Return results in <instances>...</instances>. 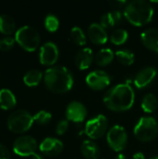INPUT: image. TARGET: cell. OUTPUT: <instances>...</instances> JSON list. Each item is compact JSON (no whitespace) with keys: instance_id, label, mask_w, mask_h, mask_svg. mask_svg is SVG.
<instances>
[{"instance_id":"cell-1","label":"cell","mask_w":158,"mask_h":159,"mask_svg":"<svg viewBox=\"0 0 158 159\" xmlns=\"http://www.w3.org/2000/svg\"><path fill=\"white\" fill-rule=\"evenodd\" d=\"M135 102V92L128 83L118 84L110 89L103 96V103L114 112H125L129 110Z\"/></svg>"},{"instance_id":"cell-2","label":"cell","mask_w":158,"mask_h":159,"mask_svg":"<svg viewBox=\"0 0 158 159\" xmlns=\"http://www.w3.org/2000/svg\"><path fill=\"white\" fill-rule=\"evenodd\" d=\"M44 82L48 90L61 94L70 91L74 86V76L70 70L64 66H53L46 70Z\"/></svg>"},{"instance_id":"cell-3","label":"cell","mask_w":158,"mask_h":159,"mask_svg":"<svg viewBox=\"0 0 158 159\" xmlns=\"http://www.w3.org/2000/svg\"><path fill=\"white\" fill-rule=\"evenodd\" d=\"M152 4L145 0H133L128 2L124 8L125 18L135 26H143L149 23L154 17Z\"/></svg>"},{"instance_id":"cell-4","label":"cell","mask_w":158,"mask_h":159,"mask_svg":"<svg viewBox=\"0 0 158 159\" xmlns=\"http://www.w3.org/2000/svg\"><path fill=\"white\" fill-rule=\"evenodd\" d=\"M15 40L24 50L32 52L37 49L40 45V35L32 26H22L15 33Z\"/></svg>"},{"instance_id":"cell-5","label":"cell","mask_w":158,"mask_h":159,"mask_svg":"<svg viewBox=\"0 0 158 159\" xmlns=\"http://www.w3.org/2000/svg\"><path fill=\"white\" fill-rule=\"evenodd\" d=\"M133 131L139 141L150 142L154 140L157 134V121L152 116H142L136 123Z\"/></svg>"},{"instance_id":"cell-6","label":"cell","mask_w":158,"mask_h":159,"mask_svg":"<svg viewBox=\"0 0 158 159\" xmlns=\"http://www.w3.org/2000/svg\"><path fill=\"white\" fill-rule=\"evenodd\" d=\"M34 123V116L25 110H18L12 113L7 119V127L10 131L21 134L28 131Z\"/></svg>"},{"instance_id":"cell-7","label":"cell","mask_w":158,"mask_h":159,"mask_svg":"<svg viewBox=\"0 0 158 159\" xmlns=\"http://www.w3.org/2000/svg\"><path fill=\"white\" fill-rule=\"evenodd\" d=\"M106 140L110 148L120 154L128 145V133L122 126L115 125L108 130Z\"/></svg>"},{"instance_id":"cell-8","label":"cell","mask_w":158,"mask_h":159,"mask_svg":"<svg viewBox=\"0 0 158 159\" xmlns=\"http://www.w3.org/2000/svg\"><path fill=\"white\" fill-rule=\"evenodd\" d=\"M108 120L105 116L98 115L88 120L85 127V133L92 140L102 138L107 131Z\"/></svg>"},{"instance_id":"cell-9","label":"cell","mask_w":158,"mask_h":159,"mask_svg":"<svg viewBox=\"0 0 158 159\" xmlns=\"http://www.w3.org/2000/svg\"><path fill=\"white\" fill-rule=\"evenodd\" d=\"M37 143L34 138L29 135L19 137L13 143V151L17 156L26 157L35 154Z\"/></svg>"},{"instance_id":"cell-10","label":"cell","mask_w":158,"mask_h":159,"mask_svg":"<svg viewBox=\"0 0 158 159\" xmlns=\"http://www.w3.org/2000/svg\"><path fill=\"white\" fill-rule=\"evenodd\" d=\"M110 75L103 70H95L90 72L86 77L87 85L93 90H102L111 84Z\"/></svg>"},{"instance_id":"cell-11","label":"cell","mask_w":158,"mask_h":159,"mask_svg":"<svg viewBox=\"0 0 158 159\" xmlns=\"http://www.w3.org/2000/svg\"><path fill=\"white\" fill-rule=\"evenodd\" d=\"M60 56L59 48L53 42H47L40 48L39 61L43 65L51 66L54 65Z\"/></svg>"},{"instance_id":"cell-12","label":"cell","mask_w":158,"mask_h":159,"mask_svg":"<svg viewBox=\"0 0 158 159\" xmlns=\"http://www.w3.org/2000/svg\"><path fill=\"white\" fill-rule=\"evenodd\" d=\"M88 115V111L86 106L77 101H74L70 102L66 108L65 116L68 121L74 123H82Z\"/></svg>"},{"instance_id":"cell-13","label":"cell","mask_w":158,"mask_h":159,"mask_svg":"<svg viewBox=\"0 0 158 159\" xmlns=\"http://www.w3.org/2000/svg\"><path fill=\"white\" fill-rule=\"evenodd\" d=\"M156 75H157V70L155 67L148 66L142 68L137 73L134 78V84L138 89L147 88L149 85L152 84V82L155 80Z\"/></svg>"},{"instance_id":"cell-14","label":"cell","mask_w":158,"mask_h":159,"mask_svg":"<svg viewBox=\"0 0 158 159\" xmlns=\"http://www.w3.org/2000/svg\"><path fill=\"white\" fill-rule=\"evenodd\" d=\"M42 154L47 157H56L63 150V143L56 138H46L39 145Z\"/></svg>"},{"instance_id":"cell-15","label":"cell","mask_w":158,"mask_h":159,"mask_svg":"<svg viewBox=\"0 0 158 159\" xmlns=\"http://www.w3.org/2000/svg\"><path fill=\"white\" fill-rule=\"evenodd\" d=\"M88 37L95 45H103L108 41V34L105 29L99 23L93 22L88 29Z\"/></svg>"},{"instance_id":"cell-16","label":"cell","mask_w":158,"mask_h":159,"mask_svg":"<svg viewBox=\"0 0 158 159\" xmlns=\"http://www.w3.org/2000/svg\"><path fill=\"white\" fill-rule=\"evenodd\" d=\"M141 39L143 45L150 50L158 52V29L148 28L141 34Z\"/></svg>"},{"instance_id":"cell-17","label":"cell","mask_w":158,"mask_h":159,"mask_svg":"<svg viewBox=\"0 0 158 159\" xmlns=\"http://www.w3.org/2000/svg\"><path fill=\"white\" fill-rule=\"evenodd\" d=\"M94 61L93 51L89 48H84L80 49L75 55V65L79 70H86L90 67L92 61Z\"/></svg>"},{"instance_id":"cell-18","label":"cell","mask_w":158,"mask_h":159,"mask_svg":"<svg viewBox=\"0 0 158 159\" xmlns=\"http://www.w3.org/2000/svg\"><path fill=\"white\" fill-rule=\"evenodd\" d=\"M123 18V14L120 10L115 9L110 12H107L105 14H103L101 18V25L104 28V29H108V28H112L114 26H115L116 24H118Z\"/></svg>"},{"instance_id":"cell-19","label":"cell","mask_w":158,"mask_h":159,"mask_svg":"<svg viewBox=\"0 0 158 159\" xmlns=\"http://www.w3.org/2000/svg\"><path fill=\"white\" fill-rule=\"evenodd\" d=\"M81 153L86 159H99L100 149L98 145L89 140H86L81 144Z\"/></svg>"},{"instance_id":"cell-20","label":"cell","mask_w":158,"mask_h":159,"mask_svg":"<svg viewBox=\"0 0 158 159\" xmlns=\"http://www.w3.org/2000/svg\"><path fill=\"white\" fill-rule=\"evenodd\" d=\"M17 100L15 95L7 89H3L0 90V108L3 110H10L15 107Z\"/></svg>"},{"instance_id":"cell-21","label":"cell","mask_w":158,"mask_h":159,"mask_svg":"<svg viewBox=\"0 0 158 159\" xmlns=\"http://www.w3.org/2000/svg\"><path fill=\"white\" fill-rule=\"evenodd\" d=\"M16 30V23L12 17L7 14L0 15V33L6 35L12 34Z\"/></svg>"},{"instance_id":"cell-22","label":"cell","mask_w":158,"mask_h":159,"mask_svg":"<svg viewBox=\"0 0 158 159\" xmlns=\"http://www.w3.org/2000/svg\"><path fill=\"white\" fill-rule=\"evenodd\" d=\"M115 57V53L111 48H102L94 57L95 62L99 66H106L110 64Z\"/></svg>"},{"instance_id":"cell-23","label":"cell","mask_w":158,"mask_h":159,"mask_svg":"<svg viewBox=\"0 0 158 159\" xmlns=\"http://www.w3.org/2000/svg\"><path fill=\"white\" fill-rule=\"evenodd\" d=\"M44 78V75L41 71L34 69L28 71L23 76V82L28 87H35L39 85L41 80Z\"/></svg>"},{"instance_id":"cell-24","label":"cell","mask_w":158,"mask_h":159,"mask_svg":"<svg viewBox=\"0 0 158 159\" xmlns=\"http://www.w3.org/2000/svg\"><path fill=\"white\" fill-rule=\"evenodd\" d=\"M142 109L147 113V114H151L154 113L158 106V101L157 98L156 97L155 94L153 93H148L146 94L142 101Z\"/></svg>"},{"instance_id":"cell-25","label":"cell","mask_w":158,"mask_h":159,"mask_svg":"<svg viewBox=\"0 0 158 159\" xmlns=\"http://www.w3.org/2000/svg\"><path fill=\"white\" fill-rule=\"evenodd\" d=\"M129 39V33L125 29H115L110 35V41L115 45L120 46L125 44Z\"/></svg>"},{"instance_id":"cell-26","label":"cell","mask_w":158,"mask_h":159,"mask_svg":"<svg viewBox=\"0 0 158 159\" xmlns=\"http://www.w3.org/2000/svg\"><path fill=\"white\" fill-rule=\"evenodd\" d=\"M115 57L123 65H131L134 62L135 57L129 49H120L115 52Z\"/></svg>"},{"instance_id":"cell-27","label":"cell","mask_w":158,"mask_h":159,"mask_svg":"<svg viewBox=\"0 0 158 159\" xmlns=\"http://www.w3.org/2000/svg\"><path fill=\"white\" fill-rule=\"evenodd\" d=\"M71 38H72L73 42L78 46H84L87 43V36H86L84 31L78 26H74L72 28Z\"/></svg>"},{"instance_id":"cell-28","label":"cell","mask_w":158,"mask_h":159,"mask_svg":"<svg viewBox=\"0 0 158 159\" xmlns=\"http://www.w3.org/2000/svg\"><path fill=\"white\" fill-rule=\"evenodd\" d=\"M60 26V21L59 19L52 14H49L46 17L45 19V27L48 32H56L59 29Z\"/></svg>"},{"instance_id":"cell-29","label":"cell","mask_w":158,"mask_h":159,"mask_svg":"<svg viewBox=\"0 0 158 159\" xmlns=\"http://www.w3.org/2000/svg\"><path fill=\"white\" fill-rule=\"evenodd\" d=\"M51 118H52V116L49 112L42 110L34 116V122L39 125H46L51 120Z\"/></svg>"},{"instance_id":"cell-30","label":"cell","mask_w":158,"mask_h":159,"mask_svg":"<svg viewBox=\"0 0 158 159\" xmlns=\"http://www.w3.org/2000/svg\"><path fill=\"white\" fill-rule=\"evenodd\" d=\"M15 42H16L15 38H12L10 36L4 37V38L0 39V50L1 51H8V50H10L13 48Z\"/></svg>"},{"instance_id":"cell-31","label":"cell","mask_w":158,"mask_h":159,"mask_svg":"<svg viewBox=\"0 0 158 159\" xmlns=\"http://www.w3.org/2000/svg\"><path fill=\"white\" fill-rule=\"evenodd\" d=\"M69 128V121L67 119H63L58 122L56 126V133L58 135H63Z\"/></svg>"},{"instance_id":"cell-32","label":"cell","mask_w":158,"mask_h":159,"mask_svg":"<svg viewBox=\"0 0 158 159\" xmlns=\"http://www.w3.org/2000/svg\"><path fill=\"white\" fill-rule=\"evenodd\" d=\"M0 159H10V153L7 148L0 143Z\"/></svg>"},{"instance_id":"cell-33","label":"cell","mask_w":158,"mask_h":159,"mask_svg":"<svg viewBox=\"0 0 158 159\" xmlns=\"http://www.w3.org/2000/svg\"><path fill=\"white\" fill-rule=\"evenodd\" d=\"M110 4L113 6V7H119L123 5H127L128 2L127 1H110Z\"/></svg>"},{"instance_id":"cell-34","label":"cell","mask_w":158,"mask_h":159,"mask_svg":"<svg viewBox=\"0 0 158 159\" xmlns=\"http://www.w3.org/2000/svg\"><path fill=\"white\" fill-rule=\"evenodd\" d=\"M133 159H145V157H144V155H143L142 153L138 152V153L134 154V156H133Z\"/></svg>"},{"instance_id":"cell-35","label":"cell","mask_w":158,"mask_h":159,"mask_svg":"<svg viewBox=\"0 0 158 159\" xmlns=\"http://www.w3.org/2000/svg\"><path fill=\"white\" fill-rule=\"evenodd\" d=\"M115 159H128V158H127V157H126L124 154H121V153H120V154H118V155L115 157Z\"/></svg>"},{"instance_id":"cell-36","label":"cell","mask_w":158,"mask_h":159,"mask_svg":"<svg viewBox=\"0 0 158 159\" xmlns=\"http://www.w3.org/2000/svg\"><path fill=\"white\" fill-rule=\"evenodd\" d=\"M31 157H32V159H44L43 158V157H41L40 155H38V154H36V153L34 154Z\"/></svg>"},{"instance_id":"cell-37","label":"cell","mask_w":158,"mask_h":159,"mask_svg":"<svg viewBox=\"0 0 158 159\" xmlns=\"http://www.w3.org/2000/svg\"><path fill=\"white\" fill-rule=\"evenodd\" d=\"M150 159H158V157H152V158Z\"/></svg>"}]
</instances>
